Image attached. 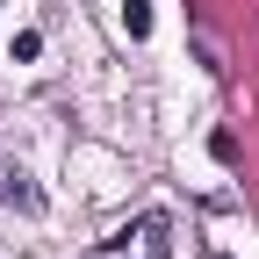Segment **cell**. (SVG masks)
<instances>
[{"mask_svg":"<svg viewBox=\"0 0 259 259\" xmlns=\"http://www.w3.org/2000/svg\"><path fill=\"white\" fill-rule=\"evenodd\" d=\"M137 231H144V252H151V259H173V223L158 216V209H151V216L137 223Z\"/></svg>","mask_w":259,"mask_h":259,"instance_id":"6da1fadb","label":"cell"},{"mask_svg":"<svg viewBox=\"0 0 259 259\" xmlns=\"http://www.w3.org/2000/svg\"><path fill=\"white\" fill-rule=\"evenodd\" d=\"M29 58H44V36H36V29H22V36H15V65H29Z\"/></svg>","mask_w":259,"mask_h":259,"instance_id":"277c9868","label":"cell"},{"mask_svg":"<svg viewBox=\"0 0 259 259\" xmlns=\"http://www.w3.org/2000/svg\"><path fill=\"white\" fill-rule=\"evenodd\" d=\"M0 202H15V209H44V194L29 187L22 173H0Z\"/></svg>","mask_w":259,"mask_h":259,"instance_id":"7a4b0ae2","label":"cell"},{"mask_svg":"<svg viewBox=\"0 0 259 259\" xmlns=\"http://www.w3.org/2000/svg\"><path fill=\"white\" fill-rule=\"evenodd\" d=\"M122 29H130V36H151V0H130V8H122Z\"/></svg>","mask_w":259,"mask_h":259,"instance_id":"3957f363","label":"cell"}]
</instances>
